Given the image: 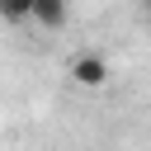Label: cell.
<instances>
[{"label":"cell","instance_id":"3","mask_svg":"<svg viewBox=\"0 0 151 151\" xmlns=\"http://www.w3.org/2000/svg\"><path fill=\"white\" fill-rule=\"evenodd\" d=\"M28 5H33V0H0V19H5V24H24V19H28Z\"/></svg>","mask_w":151,"mask_h":151},{"label":"cell","instance_id":"4","mask_svg":"<svg viewBox=\"0 0 151 151\" xmlns=\"http://www.w3.org/2000/svg\"><path fill=\"white\" fill-rule=\"evenodd\" d=\"M146 9H151V0H146Z\"/></svg>","mask_w":151,"mask_h":151},{"label":"cell","instance_id":"1","mask_svg":"<svg viewBox=\"0 0 151 151\" xmlns=\"http://www.w3.org/2000/svg\"><path fill=\"white\" fill-rule=\"evenodd\" d=\"M66 71H71V80H76L80 90H104V85H109V76H113L104 52H76Z\"/></svg>","mask_w":151,"mask_h":151},{"label":"cell","instance_id":"2","mask_svg":"<svg viewBox=\"0 0 151 151\" xmlns=\"http://www.w3.org/2000/svg\"><path fill=\"white\" fill-rule=\"evenodd\" d=\"M28 19H33L38 28H61V24L71 19V0H33V5H28Z\"/></svg>","mask_w":151,"mask_h":151}]
</instances>
